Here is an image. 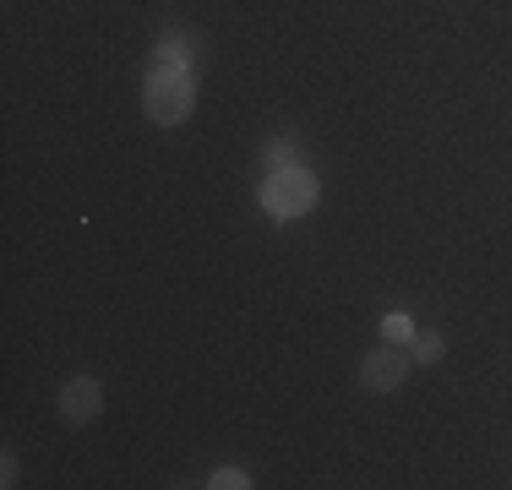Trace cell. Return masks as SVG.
I'll return each instance as SVG.
<instances>
[{
  "label": "cell",
  "mask_w": 512,
  "mask_h": 490,
  "mask_svg": "<svg viewBox=\"0 0 512 490\" xmlns=\"http://www.w3.org/2000/svg\"><path fill=\"white\" fill-rule=\"evenodd\" d=\"M262 207L273 218H306L311 207H316V175L311 169H273L267 175V186H262Z\"/></svg>",
  "instance_id": "6da1fadb"
},
{
  "label": "cell",
  "mask_w": 512,
  "mask_h": 490,
  "mask_svg": "<svg viewBox=\"0 0 512 490\" xmlns=\"http://www.w3.org/2000/svg\"><path fill=\"white\" fill-rule=\"evenodd\" d=\"M142 104H148V120H158V126H180V120L191 115L186 71H153L148 88H142Z\"/></svg>",
  "instance_id": "7a4b0ae2"
},
{
  "label": "cell",
  "mask_w": 512,
  "mask_h": 490,
  "mask_svg": "<svg viewBox=\"0 0 512 490\" xmlns=\"http://www.w3.org/2000/svg\"><path fill=\"white\" fill-rule=\"evenodd\" d=\"M404 371H409V360H404L398 349H387V343H382V349H371V354L360 360V387H365V392H398Z\"/></svg>",
  "instance_id": "3957f363"
},
{
  "label": "cell",
  "mask_w": 512,
  "mask_h": 490,
  "mask_svg": "<svg viewBox=\"0 0 512 490\" xmlns=\"http://www.w3.org/2000/svg\"><path fill=\"white\" fill-rule=\"evenodd\" d=\"M99 403H104V392L93 376H71V382L60 387V414H66L71 425H88L93 414H99Z\"/></svg>",
  "instance_id": "277c9868"
},
{
  "label": "cell",
  "mask_w": 512,
  "mask_h": 490,
  "mask_svg": "<svg viewBox=\"0 0 512 490\" xmlns=\"http://www.w3.org/2000/svg\"><path fill=\"white\" fill-rule=\"evenodd\" d=\"M186 60H191V44H186V33H164V39H158L153 71H186Z\"/></svg>",
  "instance_id": "5b68a950"
},
{
  "label": "cell",
  "mask_w": 512,
  "mask_h": 490,
  "mask_svg": "<svg viewBox=\"0 0 512 490\" xmlns=\"http://www.w3.org/2000/svg\"><path fill=\"white\" fill-rule=\"evenodd\" d=\"M267 164H273V169H295V164H300V147H295V142H284V137L267 142Z\"/></svg>",
  "instance_id": "8992f818"
},
{
  "label": "cell",
  "mask_w": 512,
  "mask_h": 490,
  "mask_svg": "<svg viewBox=\"0 0 512 490\" xmlns=\"http://www.w3.org/2000/svg\"><path fill=\"white\" fill-rule=\"evenodd\" d=\"M414 360H425V365L442 360V338H436V333H420V338H414Z\"/></svg>",
  "instance_id": "52a82bcc"
},
{
  "label": "cell",
  "mask_w": 512,
  "mask_h": 490,
  "mask_svg": "<svg viewBox=\"0 0 512 490\" xmlns=\"http://www.w3.org/2000/svg\"><path fill=\"white\" fill-rule=\"evenodd\" d=\"M382 333H387V343H409V338H414V327H409V316H387Z\"/></svg>",
  "instance_id": "ba28073f"
},
{
  "label": "cell",
  "mask_w": 512,
  "mask_h": 490,
  "mask_svg": "<svg viewBox=\"0 0 512 490\" xmlns=\"http://www.w3.org/2000/svg\"><path fill=\"white\" fill-rule=\"evenodd\" d=\"M207 485H213V490H240V485H251V480H246V474H240V469H218V474H213V480H207Z\"/></svg>",
  "instance_id": "9c48e42d"
},
{
  "label": "cell",
  "mask_w": 512,
  "mask_h": 490,
  "mask_svg": "<svg viewBox=\"0 0 512 490\" xmlns=\"http://www.w3.org/2000/svg\"><path fill=\"white\" fill-rule=\"evenodd\" d=\"M0 474H6V480H0V485H17V458H11V452H6V458H0Z\"/></svg>",
  "instance_id": "30bf717a"
}]
</instances>
